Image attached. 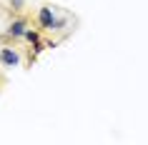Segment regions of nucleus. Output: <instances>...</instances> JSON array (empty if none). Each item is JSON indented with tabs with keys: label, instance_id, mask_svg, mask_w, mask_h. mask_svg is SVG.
Listing matches in <instances>:
<instances>
[{
	"label": "nucleus",
	"instance_id": "nucleus-4",
	"mask_svg": "<svg viewBox=\"0 0 148 145\" xmlns=\"http://www.w3.org/2000/svg\"><path fill=\"white\" fill-rule=\"evenodd\" d=\"M23 38H25V40H30V43H33V48H35V53H40V50H43V43H40V35H38L35 30H30V28H28Z\"/></svg>",
	"mask_w": 148,
	"mask_h": 145
},
{
	"label": "nucleus",
	"instance_id": "nucleus-1",
	"mask_svg": "<svg viewBox=\"0 0 148 145\" xmlns=\"http://www.w3.org/2000/svg\"><path fill=\"white\" fill-rule=\"evenodd\" d=\"M38 23H40V28H45V30H58V28H63V20L55 18V13H53L50 5H43V8L38 10Z\"/></svg>",
	"mask_w": 148,
	"mask_h": 145
},
{
	"label": "nucleus",
	"instance_id": "nucleus-2",
	"mask_svg": "<svg viewBox=\"0 0 148 145\" xmlns=\"http://www.w3.org/2000/svg\"><path fill=\"white\" fill-rule=\"evenodd\" d=\"M0 63H3L5 68H18V65H20V55H18L13 48H3V50H0Z\"/></svg>",
	"mask_w": 148,
	"mask_h": 145
},
{
	"label": "nucleus",
	"instance_id": "nucleus-3",
	"mask_svg": "<svg viewBox=\"0 0 148 145\" xmlns=\"http://www.w3.org/2000/svg\"><path fill=\"white\" fill-rule=\"evenodd\" d=\"M25 30H28V20H13V23L8 25V30H5V35L8 38H23L25 35Z\"/></svg>",
	"mask_w": 148,
	"mask_h": 145
},
{
	"label": "nucleus",
	"instance_id": "nucleus-5",
	"mask_svg": "<svg viewBox=\"0 0 148 145\" xmlns=\"http://www.w3.org/2000/svg\"><path fill=\"white\" fill-rule=\"evenodd\" d=\"M23 5H25V0H10V8L13 10H23Z\"/></svg>",
	"mask_w": 148,
	"mask_h": 145
}]
</instances>
